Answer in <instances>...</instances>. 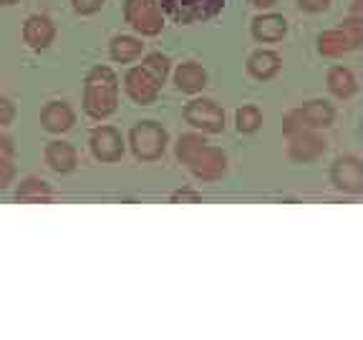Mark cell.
I'll list each match as a JSON object with an SVG mask.
<instances>
[{
  "label": "cell",
  "instance_id": "obj_1",
  "mask_svg": "<svg viewBox=\"0 0 363 340\" xmlns=\"http://www.w3.org/2000/svg\"><path fill=\"white\" fill-rule=\"evenodd\" d=\"M119 106V76L108 66H94L84 79V113L94 121L108 119Z\"/></svg>",
  "mask_w": 363,
  "mask_h": 340
},
{
  "label": "cell",
  "instance_id": "obj_17",
  "mask_svg": "<svg viewBox=\"0 0 363 340\" xmlns=\"http://www.w3.org/2000/svg\"><path fill=\"white\" fill-rule=\"evenodd\" d=\"M174 84L182 94H199L207 86V71L197 61L182 63L174 71Z\"/></svg>",
  "mask_w": 363,
  "mask_h": 340
},
{
  "label": "cell",
  "instance_id": "obj_23",
  "mask_svg": "<svg viewBox=\"0 0 363 340\" xmlns=\"http://www.w3.org/2000/svg\"><path fill=\"white\" fill-rule=\"evenodd\" d=\"M139 66H142L144 71H149V74L157 79V84H164L167 76H169V58H167L164 53H149V56H144V61L139 63Z\"/></svg>",
  "mask_w": 363,
  "mask_h": 340
},
{
  "label": "cell",
  "instance_id": "obj_27",
  "mask_svg": "<svg viewBox=\"0 0 363 340\" xmlns=\"http://www.w3.org/2000/svg\"><path fill=\"white\" fill-rule=\"evenodd\" d=\"M71 6L79 16H94L104 8V0H71Z\"/></svg>",
  "mask_w": 363,
  "mask_h": 340
},
{
  "label": "cell",
  "instance_id": "obj_18",
  "mask_svg": "<svg viewBox=\"0 0 363 340\" xmlns=\"http://www.w3.org/2000/svg\"><path fill=\"white\" fill-rule=\"evenodd\" d=\"M280 71V56L272 51H255L247 58V74L257 81H270Z\"/></svg>",
  "mask_w": 363,
  "mask_h": 340
},
{
  "label": "cell",
  "instance_id": "obj_15",
  "mask_svg": "<svg viewBox=\"0 0 363 340\" xmlns=\"http://www.w3.org/2000/svg\"><path fill=\"white\" fill-rule=\"evenodd\" d=\"M288 33V21L278 13H265L252 21V38L260 43H278Z\"/></svg>",
  "mask_w": 363,
  "mask_h": 340
},
{
  "label": "cell",
  "instance_id": "obj_31",
  "mask_svg": "<svg viewBox=\"0 0 363 340\" xmlns=\"http://www.w3.org/2000/svg\"><path fill=\"white\" fill-rule=\"evenodd\" d=\"M172 202H199V194L192 189H182V192L172 194Z\"/></svg>",
  "mask_w": 363,
  "mask_h": 340
},
{
  "label": "cell",
  "instance_id": "obj_12",
  "mask_svg": "<svg viewBox=\"0 0 363 340\" xmlns=\"http://www.w3.org/2000/svg\"><path fill=\"white\" fill-rule=\"evenodd\" d=\"M23 40L30 51H45L56 40V26L48 16H30L23 23Z\"/></svg>",
  "mask_w": 363,
  "mask_h": 340
},
{
  "label": "cell",
  "instance_id": "obj_11",
  "mask_svg": "<svg viewBox=\"0 0 363 340\" xmlns=\"http://www.w3.org/2000/svg\"><path fill=\"white\" fill-rule=\"evenodd\" d=\"M330 179H333L335 189L348 194H361L363 192V166L356 157H340L335 159L333 169H330Z\"/></svg>",
  "mask_w": 363,
  "mask_h": 340
},
{
  "label": "cell",
  "instance_id": "obj_20",
  "mask_svg": "<svg viewBox=\"0 0 363 340\" xmlns=\"http://www.w3.org/2000/svg\"><path fill=\"white\" fill-rule=\"evenodd\" d=\"M303 121H306L308 129H328L335 119V111L330 103L325 101H308L301 106Z\"/></svg>",
  "mask_w": 363,
  "mask_h": 340
},
{
  "label": "cell",
  "instance_id": "obj_13",
  "mask_svg": "<svg viewBox=\"0 0 363 340\" xmlns=\"http://www.w3.org/2000/svg\"><path fill=\"white\" fill-rule=\"evenodd\" d=\"M40 124L51 134H66L76 124V111L68 101H48L40 111Z\"/></svg>",
  "mask_w": 363,
  "mask_h": 340
},
{
  "label": "cell",
  "instance_id": "obj_25",
  "mask_svg": "<svg viewBox=\"0 0 363 340\" xmlns=\"http://www.w3.org/2000/svg\"><path fill=\"white\" fill-rule=\"evenodd\" d=\"M303 129H308V126H306V121H303L301 108H290V111L283 116V134L293 136V134H298V131H303Z\"/></svg>",
  "mask_w": 363,
  "mask_h": 340
},
{
  "label": "cell",
  "instance_id": "obj_14",
  "mask_svg": "<svg viewBox=\"0 0 363 340\" xmlns=\"http://www.w3.org/2000/svg\"><path fill=\"white\" fill-rule=\"evenodd\" d=\"M45 164L51 166L56 174H71L79 164V154H76L74 144L63 142V139H56V142H48L43 152Z\"/></svg>",
  "mask_w": 363,
  "mask_h": 340
},
{
  "label": "cell",
  "instance_id": "obj_30",
  "mask_svg": "<svg viewBox=\"0 0 363 340\" xmlns=\"http://www.w3.org/2000/svg\"><path fill=\"white\" fill-rule=\"evenodd\" d=\"M13 154H16V144H13L11 136L0 131V157H3V159H13Z\"/></svg>",
  "mask_w": 363,
  "mask_h": 340
},
{
  "label": "cell",
  "instance_id": "obj_8",
  "mask_svg": "<svg viewBox=\"0 0 363 340\" xmlns=\"http://www.w3.org/2000/svg\"><path fill=\"white\" fill-rule=\"evenodd\" d=\"M187 166L199 181H217L227 171V154L212 144H202L189 157Z\"/></svg>",
  "mask_w": 363,
  "mask_h": 340
},
{
  "label": "cell",
  "instance_id": "obj_6",
  "mask_svg": "<svg viewBox=\"0 0 363 340\" xmlns=\"http://www.w3.org/2000/svg\"><path fill=\"white\" fill-rule=\"evenodd\" d=\"M184 121L202 134H220L225 131V111L212 98H192L184 106Z\"/></svg>",
  "mask_w": 363,
  "mask_h": 340
},
{
  "label": "cell",
  "instance_id": "obj_9",
  "mask_svg": "<svg viewBox=\"0 0 363 340\" xmlns=\"http://www.w3.org/2000/svg\"><path fill=\"white\" fill-rule=\"evenodd\" d=\"M159 89H162V84H157V79H154L149 71H144L142 66H134L126 71L124 91H126V96L134 103H139V106H149V103L157 101Z\"/></svg>",
  "mask_w": 363,
  "mask_h": 340
},
{
  "label": "cell",
  "instance_id": "obj_7",
  "mask_svg": "<svg viewBox=\"0 0 363 340\" xmlns=\"http://www.w3.org/2000/svg\"><path fill=\"white\" fill-rule=\"evenodd\" d=\"M89 147L91 154L96 162H104V164H113L124 157V136L116 126L101 124L96 129H91L89 134Z\"/></svg>",
  "mask_w": 363,
  "mask_h": 340
},
{
  "label": "cell",
  "instance_id": "obj_28",
  "mask_svg": "<svg viewBox=\"0 0 363 340\" xmlns=\"http://www.w3.org/2000/svg\"><path fill=\"white\" fill-rule=\"evenodd\" d=\"M13 119H16V103L8 96H0V129H3V126H11Z\"/></svg>",
  "mask_w": 363,
  "mask_h": 340
},
{
  "label": "cell",
  "instance_id": "obj_24",
  "mask_svg": "<svg viewBox=\"0 0 363 340\" xmlns=\"http://www.w3.org/2000/svg\"><path fill=\"white\" fill-rule=\"evenodd\" d=\"M202 144H207V139H204L202 134H197V131H192V134H182L179 139H177V159H179L182 164H187L189 157H192Z\"/></svg>",
  "mask_w": 363,
  "mask_h": 340
},
{
  "label": "cell",
  "instance_id": "obj_4",
  "mask_svg": "<svg viewBox=\"0 0 363 340\" xmlns=\"http://www.w3.org/2000/svg\"><path fill=\"white\" fill-rule=\"evenodd\" d=\"M159 6L174 23L192 26V23H204L220 16L225 0H159Z\"/></svg>",
  "mask_w": 363,
  "mask_h": 340
},
{
  "label": "cell",
  "instance_id": "obj_32",
  "mask_svg": "<svg viewBox=\"0 0 363 340\" xmlns=\"http://www.w3.org/2000/svg\"><path fill=\"white\" fill-rule=\"evenodd\" d=\"M247 3H250V6L260 8V11H267V8L275 6V0H247Z\"/></svg>",
  "mask_w": 363,
  "mask_h": 340
},
{
  "label": "cell",
  "instance_id": "obj_5",
  "mask_svg": "<svg viewBox=\"0 0 363 340\" xmlns=\"http://www.w3.org/2000/svg\"><path fill=\"white\" fill-rule=\"evenodd\" d=\"M358 43H361V23H358V18H348L340 28L325 30L318 35V53L325 58H338L358 48Z\"/></svg>",
  "mask_w": 363,
  "mask_h": 340
},
{
  "label": "cell",
  "instance_id": "obj_21",
  "mask_svg": "<svg viewBox=\"0 0 363 340\" xmlns=\"http://www.w3.org/2000/svg\"><path fill=\"white\" fill-rule=\"evenodd\" d=\"M328 89L333 96L338 98H351L356 94V79L348 68L343 66H333L328 71Z\"/></svg>",
  "mask_w": 363,
  "mask_h": 340
},
{
  "label": "cell",
  "instance_id": "obj_33",
  "mask_svg": "<svg viewBox=\"0 0 363 340\" xmlns=\"http://www.w3.org/2000/svg\"><path fill=\"white\" fill-rule=\"evenodd\" d=\"M16 3H18V0H0V8H3V6H16Z\"/></svg>",
  "mask_w": 363,
  "mask_h": 340
},
{
  "label": "cell",
  "instance_id": "obj_29",
  "mask_svg": "<svg viewBox=\"0 0 363 340\" xmlns=\"http://www.w3.org/2000/svg\"><path fill=\"white\" fill-rule=\"evenodd\" d=\"M330 6V0H298V8L306 13H320Z\"/></svg>",
  "mask_w": 363,
  "mask_h": 340
},
{
  "label": "cell",
  "instance_id": "obj_26",
  "mask_svg": "<svg viewBox=\"0 0 363 340\" xmlns=\"http://www.w3.org/2000/svg\"><path fill=\"white\" fill-rule=\"evenodd\" d=\"M13 181H16V164H13V159L0 157V192L11 187Z\"/></svg>",
  "mask_w": 363,
  "mask_h": 340
},
{
  "label": "cell",
  "instance_id": "obj_16",
  "mask_svg": "<svg viewBox=\"0 0 363 340\" xmlns=\"http://www.w3.org/2000/svg\"><path fill=\"white\" fill-rule=\"evenodd\" d=\"M16 199L23 204H51L53 202V189L51 184L40 176H26L16 187Z\"/></svg>",
  "mask_w": 363,
  "mask_h": 340
},
{
  "label": "cell",
  "instance_id": "obj_10",
  "mask_svg": "<svg viewBox=\"0 0 363 340\" xmlns=\"http://www.w3.org/2000/svg\"><path fill=\"white\" fill-rule=\"evenodd\" d=\"M325 152V139L318 134V129H303L298 134L288 136V157L293 162H313L318 159L320 154Z\"/></svg>",
  "mask_w": 363,
  "mask_h": 340
},
{
  "label": "cell",
  "instance_id": "obj_3",
  "mask_svg": "<svg viewBox=\"0 0 363 340\" xmlns=\"http://www.w3.org/2000/svg\"><path fill=\"white\" fill-rule=\"evenodd\" d=\"M124 21L144 38H154L164 30V11L159 0H124Z\"/></svg>",
  "mask_w": 363,
  "mask_h": 340
},
{
  "label": "cell",
  "instance_id": "obj_22",
  "mask_svg": "<svg viewBox=\"0 0 363 340\" xmlns=\"http://www.w3.org/2000/svg\"><path fill=\"white\" fill-rule=\"evenodd\" d=\"M235 124H238L240 134H255L262 124V111L257 106H252V103H247V106L238 108V113H235Z\"/></svg>",
  "mask_w": 363,
  "mask_h": 340
},
{
  "label": "cell",
  "instance_id": "obj_2",
  "mask_svg": "<svg viewBox=\"0 0 363 340\" xmlns=\"http://www.w3.org/2000/svg\"><path fill=\"white\" fill-rule=\"evenodd\" d=\"M169 134L157 121H139L129 131V147L139 162H154L167 152Z\"/></svg>",
  "mask_w": 363,
  "mask_h": 340
},
{
  "label": "cell",
  "instance_id": "obj_19",
  "mask_svg": "<svg viewBox=\"0 0 363 340\" xmlns=\"http://www.w3.org/2000/svg\"><path fill=\"white\" fill-rule=\"evenodd\" d=\"M144 43L134 35H113L108 43V56L116 63H131L136 58H142Z\"/></svg>",
  "mask_w": 363,
  "mask_h": 340
}]
</instances>
